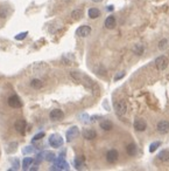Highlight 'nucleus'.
I'll list each match as a JSON object with an SVG mask.
<instances>
[{
  "instance_id": "1",
  "label": "nucleus",
  "mask_w": 169,
  "mask_h": 171,
  "mask_svg": "<svg viewBox=\"0 0 169 171\" xmlns=\"http://www.w3.org/2000/svg\"><path fill=\"white\" fill-rule=\"evenodd\" d=\"M49 144L53 148H59L63 144V138L61 135L58 134H53V135L49 137Z\"/></svg>"
},
{
  "instance_id": "2",
  "label": "nucleus",
  "mask_w": 169,
  "mask_h": 171,
  "mask_svg": "<svg viewBox=\"0 0 169 171\" xmlns=\"http://www.w3.org/2000/svg\"><path fill=\"white\" fill-rule=\"evenodd\" d=\"M51 170H69V164L63 160V158H57L54 160V165Z\"/></svg>"
},
{
  "instance_id": "3",
  "label": "nucleus",
  "mask_w": 169,
  "mask_h": 171,
  "mask_svg": "<svg viewBox=\"0 0 169 171\" xmlns=\"http://www.w3.org/2000/svg\"><path fill=\"white\" fill-rule=\"evenodd\" d=\"M155 65H156V68H158L159 70H164L168 66V60L164 55L158 56L155 59Z\"/></svg>"
},
{
  "instance_id": "4",
  "label": "nucleus",
  "mask_w": 169,
  "mask_h": 171,
  "mask_svg": "<svg viewBox=\"0 0 169 171\" xmlns=\"http://www.w3.org/2000/svg\"><path fill=\"white\" fill-rule=\"evenodd\" d=\"M114 109L118 115H125L127 112V104L125 101H118L114 103Z\"/></svg>"
},
{
  "instance_id": "5",
  "label": "nucleus",
  "mask_w": 169,
  "mask_h": 171,
  "mask_svg": "<svg viewBox=\"0 0 169 171\" xmlns=\"http://www.w3.org/2000/svg\"><path fill=\"white\" fill-rule=\"evenodd\" d=\"M156 130H158L160 134H162V135L169 132V122L167 120L160 121L159 123H158V126H156Z\"/></svg>"
},
{
  "instance_id": "6",
  "label": "nucleus",
  "mask_w": 169,
  "mask_h": 171,
  "mask_svg": "<svg viewBox=\"0 0 169 171\" xmlns=\"http://www.w3.org/2000/svg\"><path fill=\"white\" fill-rule=\"evenodd\" d=\"M8 106L12 108H21L22 107V102L19 99L18 95H12L8 97Z\"/></svg>"
},
{
  "instance_id": "7",
  "label": "nucleus",
  "mask_w": 169,
  "mask_h": 171,
  "mask_svg": "<svg viewBox=\"0 0 169 171\" xmlns=\"http://www.w3.org/2000/svg\"><path fill=\"white\" fill-rule=\"evenodd\" d=\"M26 127H27V122L25 121V120H22V118H20V120H18L15 123H14V129L19 132V134H25V131H26Z\"/></svg>"
},
{
  "instance_id": "8",
  "label": "nucleus",
  "mask_w": 169,
  "mask_h": 171,
  "mask_svg": "<svg viewBox=\"0 0 169 171\" xmlns=\"http://www.w3.org/2000/svg\"><path fill=\"white\" fill-rule=\"evenodd\" d=\"M91 33V27L90 26H86V25H84V26H81L77 28L76 31V34L78 36H81V38H86V36H89Z\"/></svg>"
},
{
  "instance_id": "9",
  "label": "nucleus",
  "mask_w": 169,
  "mask_h": 171,
  "mask_svg": "<svg viewBox=\"0 0 169 171\" xmlns=\"http://www.w3.org/2000/svg\"><path fill=\"white\" fill-rule=\"evenodd\" d=\"M78 135H79L78 127H71V128L67 131V141H68V142H71L74 138H76Z\"/></svg>"
},
{
  "instance_id": "10",
  "label": "nucleus",
  "mask_w": 169,
  "mask_h": 171,
  "mask_svg": "<svg viewBox=\"0 0 169 171\" xmlns=\"http://www.w3.org/2000/svg\"><path fill=\"white\" fill-rule=\"evenodd\" d=\"M133 126H134V129L138 130V131H145V130H146V128H147L146 121L142 120V118H135Z\"/></svg>"
},
{
  "instance_id": "11",
  "label": "nucleus",
  "mask_w": 169,
  "mask_h": 171,
  "mask_svg": "<svg viewBox=\"0 0 169 171\" xmlns=\"http://www.w3.org/2000/svg\"><path fill=\"white\" fill-rule=\"evenodd\" d=\"M118 158H119V154L117 150H110V151H107L106 154V160L108 163H116L118 161Z\"/></svg>"
},
{
  "instance_id": "12",
  "label": "nucleus",
  "mask_w": 169,
  "mask_h": 171,
  "mask_svg": "<svg viewBox=\"0 0 169 171\" xmlns=\"http://www.w3.org/2000/svg\"><path fill=\"white\" fill-rule=\"evenodd\" d=\"M49 117L53 121H59V120H62L64 117V113L61 110V109H54V110L50 112Z\"/></svg>"
},
{
  "instance_id": "13",
  "label": "nucleus",
  "mask_w": 169,
  "mask_h": 171,
  "mask_svg": "<svg viewBox=\"0 0 169 171\" xmlns=\"http://www.w3.org/2000/svg\"><path fill=\"white\" fill-rule=\"evenodd\" d=\"M82 135H83V137L85 138V140L91 141V140L96 138V136H97V132H96L93 129H84L83 132H82Z\"/></svg>"
},
{
  "instance_id": "14",
  "label": "nucleus",
  "mask_w": 169,
  "mask_h": 171,
  "mask_svg": "<svg viewBox=\"0 0 169 171\" xmlns=\"http://www.w3.org/2000/svg\"><path fill=\"white\" fill-rule=\"evenodd\" d=\"M105 27L108 28V29H113L116 26H117V21H116V18L113 15H110V17H107L106 20H105Z\"/></svg>"
},
{
  "instance_id": "15",
  "label": "nucleus",
  "mask_w": 169,
  "mask_h": 171,
  "mask_svg": "<svg viewBox=\"0 0 169 171\" xmlns=\"http://www.w3.org/2000/svg\"><path fill=\"white\" fill-rule=\"evenodd\" d=\"M100 128L105 131H110L112 128H113V124H112V122L111 121H108V120H104L100 122Z\"/></svg>"
},
{
  "instance_id": "16",
  "label": "nucleus",
  "mask_w": 169,
  "mask_h": 171,
  "mask_svg": "<svg viewBox=\"0 0 169 171\" xmlns=\"http://www.w3.org/2000/svg\"><path fill=\"white\" fill-rule=\"evenodd\" d=\"M126 151L129 156H135L137 155V151H138V148H137V145L134 143H131L127 145V148H126Z\"/></svg>"
},
{
  "instance_id": "17",
  "label": "nucleus",
  "mask_w": 169,
  "mask_h": 171,
  "mask_svg": "<svg viewBox=\"0 0 169 171\" xmlns=\"http://www.w3.org/2000/svg\"><path fill=\"white\" fill-rule=\"evenodd\" d=\"M33 162H34V160L32 157H25V158H23V161H22V169L23 170H28L29 166L33 164Z\"/></svg>"
},
{
  "instance_id": "18",
  "label": "nucleus",
  "mask_w": 169,
  "mask_h": 171,
  "mask_svg": "<svg viewBox=\"0 0 169 171\" xmlns=\"http://www.w3.org/2000/svg\"><path fill=\"white\" fill-rule=\"evenodd\" d=\"M158 158H159L161 162H167V161H169V151H168V150H162V151H160L159 155H158Z\"/></svg>"
},
{
  "instance_id": "19",
  "label": "nucleus",
  "mask_w": 169,
  "mask_h": 171,
  "mask_svg": "<svg viewBox=\"0 0 169 171\" xmlns=\"http://www.w3.org/2000/svg\"><path fill=\"white\" fill-rule=\"evenodd\" d=\"M88 14H89V18H91V19H97L100 15V11L97 8H90Z\"/></svg>"
},
{
  "instance_id": "20",
  "label": "nucleus",
  "mask_w": 169,
  "mask_h": 171,
  "mask_svg": "<svg viewBox=\"0 0 169 171\" xmlns=\"http://www.w3.org/2000/svg\"><path fill=\"white\" fill-rule=\"evenodd\" d=\"M30 85H32V88H34V89H40L42 85H43V83H42V81L39 80V79H34V80H32Z\"/></svg>"
},
{
  "instance_id": "21",
  "label": "nucleus",
  "mask_w": 169,
  "mask_h": 171,
  "mask_svg": "<svg viewBox=\"0 0 169 171\" xmlns=\"http://www.w3.org/2000/svg\"><path fill=\"white\" fill-rule=\"evenodd\" d=\"M82 17H83V11H81V9H75L71 13V18L74 20H79Z\"/></svg>"
},
{
  "instance_id": "22",
  "label": "nucleus",
  "mask_w": 169,
  "mask_h": 171,
  "mask_svg": "<svg viewBox=\"0 0 169 171\" xmlns=\"http://www.w3.org/2000/svg\"><path fill=\"white\" fill-rule=\"evenodd\" d=\"M161 145V142L160 141H156V142H153L151 145H149V151L151 152H154L156 149H158L159 148V146Z\"/></svg>"
},
{
  "instance_id": "23",
  "label": "nucleus",
  "mask_w": 169,
  "mask_h": 171,
  "mask_svg": "<svg viewBox=\"0 0 169 171\" xmlns=\"http://www.w3.org/2000/svg\"><path fill=\"white\" fill-rule=\"evenodd\" d=\"M8 15V8L5 7V6H0V17L1 18H6Z\"/></svg>"
},
{
  "instance_id": "24",
  "label": "nucleus",
  "mask_w": 169,
  "mask_h": 171,
  "mask_svg": "<svg viewBox=\"0 0 169 171\" xmlns=\"http://www.w3.org/2000/svg\"><path fill=\"white\" fill-rule=\"evenodd\" d=\"M134 53L135 54H138V55H140V54H142L143 53V46L142 45H137L135 47H134Z\"/></svg>"
},
{
  "instance_id": "25",
  "label": "nucleus",
  "mask_w": 169,
  "mask_h": 171,
  "mask_svg": "<svg viewBox=\"0 0 169 171\" xmlns=\"http://www.w3.org/2000/svg\"><path fill=\"white\" fill-rule=\"evenodd\" d=\"M83 162H84V157H83V156H78V157L76 158V161H75L76 168H81V165L83 164Z\"/></svg>"
},
{
  "instance_id": "26",
  "label": "nucleus",
  "mask_w": 169,
  "mask_h": 171,
  "mask_svg": "<svg viewBox=\"0 0 169 171\" xmlns=\"http://www.w3.org/2000/svg\"><path fill=\"white\" fill-rule=\"evenodd\" d=\"M27 32H22V33H20V34H18V35H15V40H23L27 36Z\"/></svg>"
},
{
  "instance_id": "27",
  "label": "nucleus",
  "mask_w": 169,
  "mask_h": 171,
  "mask_svg": "<svg viewBox=\"0 0 169 171\" xmlns=\"http://www.w3.org/2000/svg\"><path fill=\"white\" fill-rule=\"evenodd\" d=\"M167 43H168L167 39H162V40L159 42V48H160V49H164V48L167 47Z\"/></svg>"
},
{
  "instance_id": "28",
  "label": "nucleus",
  "mask_w": 169,
  "mask_h": 171,
  "mask_svg": "<svg viewBox=\"0 0 169 171\" xmlns=\"http://www.w3.org/2000/svg\"><path fill=\"white\" fill-rule=\"evenodd\" d=\"M42 137H44V132H39L38 135H35V136H34L33 141H38V140H41Z\"/></svg>"
},
{
  "instance_id": "29",
  "label": "nucleus",
  "mask_w": 169,
  "mask_h": 171,
  "mask_svg": "<svg viewBox=\"0 0 169 171\" xmlns=\"http://www.w3.org/2000/svg\"><path fill=\"white\" fill-rule=\"evenodd\" d=\"M33 151H34L33 146H26V149H23V154H30Z\"/></svg>"
},
{
  "instance_id": "30",
  "label": "nucleus",
  "mask_w": 169,
  "mask_h": 171,
  "mask_svg": "<svg viewBox=\"0 0 169 171\" xmlns=\"http://www.w3.org/2000/svg\"><path fill=\"white\" fill-rule=\"evenodd\" d=\"M125 76V73H121V74H118L116 77H114V81H118L119 79H121V77H124Z\"/></svg>"
},
{
  "instance_id": "31",
  "label": "nucleus",
  "mask_w": 169,
  "mask_h": 171,
  "mask_svg": "<svg viewBox=\"0 0 169 171\" xmlns=\"http://www.w3.org/2000/svg\"><path fill=\"white\" fill-rule=\"evenodd\" d=\"M13 165H14V168H13V169H14V170H18V169H19V161H18V160H15V161H14V163H13Z\"/></svg>"
},
{
  "instance_id": "32",
  "label": "nucleus",
  "mask_w": 169,
  "mask_h": 171,
  "mask_svg": "<svg viewBox=\"0 0 169 171\" xmlns=\"http://www.w3.org/2000/svg\"><path fill=\"white\" fill-rule=\"evenodd\" d=\"M92 1H94V3H100V1H103V0H92Z\"/></svg>"
}]
</instances>
